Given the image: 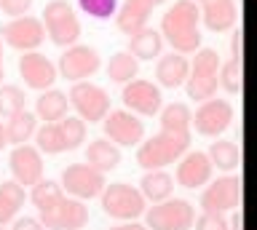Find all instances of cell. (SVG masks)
<instances>
[{
	"label": "cell",
	"instance_id": "cell-18",
	"mask_svg": "<svg viewBox=\"0 0 257 230\" xmlns=\"http://www.w3.org/2000/svg\"><path fill=\"white\" fill-rule=\"evenodd\" d=\"M212 174H214V166H212L206 153L188 150L185 155H180V163H177V185L180 187L198 190L212 179Z\"/></svg>",
	"mask_w": 257,
	"mask_h": 230
},
{
	"label": "cell",
	"instance_id": "cell-13",
	"mask_svg": "<svg viewBox=\"0 0 257 230\" xmlns=\"http://www.w3.org/2000/svg\"><path fill=\"white\" fill-rule=\"evenodd\" d=\"M62 190L78 201H91V198H99V193L107 185V177L102 171L91 169L88 163H72L62 171Z\"/></svg>",
	"mask_w": 257,
	"mask_h": 230
},
{
	"label": "cell",
	"instance_id": "cell-27",
	"mask_svg": "<svg viewBox=\"0 0 257 230\" xmlns=\"http://www.w3.org/2000/svg\"><path fill=\"white\" fill-rule=\"evenodd\" d=\"M206 155H209V161H212L214 169H220V171H233L241 166V147L230 139L212 142L206 150Z\"/></svg>",
	"mask_w": 257,
	"mask_h": 230
},
{
	"label": "cell",
	"instance_id": "cell-3",
	"mask_svg": "<svg viewBox=\"0 0 257 230\" xmlns=\"http://www.w3.org/2000/svg\"><path fill=\"white\" fill-rule=\"evenodd\" d=\"M190 150V134H174V131H158L156 137L142 139L137 145V163L145 171L150 169H166L169 163L180 161Z\"/></svg>",
	"mask_w": 257,
	"mask_h": 230
},
{
	"label": "cell",
	"instance_id": "cell-22",
	"mask_svg": "<svg viewBox=\"0 0 257 230\" xmlns=\"http://www.w3.org/2000/svg\"><path fill=\"white\" fill-rule=\"evenodd\" d=\"M164 51V38L156 27H142L128 35V54L137 57V62H153Z\"/></svg>",
	"mask_w": 257,
	"mask_h": 230
},
{
	"label": "cell",
	"instance_id": "cell-29",
	"mask_svg": "<svg viewBox=\"0 0 257 230\" xmlns=\"http://www.w3.org/2000/svg\"><path fill=\"white\" fill-rule=\"evenodd\" d=\"M32 137H35V147L40 150V153H46V155H59V153H67V145H64V134H62V126H59V121L38 126Z\"/></svg>",
	"mask_w": 257,
	"mask_h": 230
},
{
	"label": "cell",
	"instance_id": "cell-35",
	"mask_svg": "<svg viewBox=\"0 0 257 230\" xmlns=\"http://www.w3.org/2000/svg\"><path fill=\"white\" fill-rule=\"evenodd\" d=\"M78 9L88 14L91 19H110L115 17V9H118V0H78Z\"/></svg>",
	"mask_w": 257,
	"mask_h": 230
},
{
	"label": "cell",
	"instance_id": "cell-39",
	"mask_svg": "<svg viewBox=\"0 0 257 230\" xmlns=\"http://www.w3.org/2000/svg\"><path fill=\"white\" fill-rule=\"evenodd\" d=\"M11 230H46V227L38 222V217H19V219H14Z\"/></svg>",
	"mask_w": 257,
	"mask_h": 230
},
{
	"label": "cell",
	"instance_id": "cell-42",
	"mask_svg": "<svg viewBox=\"0 0 257 230\" xmlns=\"http://www.w3.org/2000/svg\"><path fill=\"white\" fill-rule=\"evenodd\" d=\"M8 145V137H6V126L0 123V153H3V147Z\"/></svg>",
	"mask_w": 257,
	"mask_h": 230
},
{
	"label": "cell",
	"instance_id": "cell-44",
	"mask_svg": "<svg viewBox=\"0 0 257 230\" xmlns=\"http://www.w3.org/2000/svg\"><path fill=\"white\" fill-rule=\"evenodd\" d=\"M148 3L153 6V9H156V6H164V3H166V0H148Z\"/></svg>",
	"mask_w": 257,
	"mask_h": 230
},
{
	"label": "cell",
	"instance_id": "cell-34",
	"mask_svg": "<svg viewBox=\"0 0 257 230\" xmlns=\"http://www.w3.org/2000/svg\"><path fill=\"white\" fill-rule=\"evenodd\" d=\"M59 126H62V134H64L67 153H70V150H78V147L86 142V121H80L78 115H64V118H59Z\"/></svg>",
	"mask_w": 257,
	"mask_h": 230
},
{
	"label": "cell",
	"instance_id": "cell-14",
	"mask_svg": "<svg viewBox=\"0 0 257 230\" xmlns=\"http://www.w3.org/2000/svg\"><path fill=\"white\" fill-rule=\"evenodd\" d=\"M102 129L112 145L118 147H137L145 139V123L140 121V115L128 113V110H110L102 118Z\"/></svg>",
	"mask_w": 257,
	"mask_h": 230
},
{
	"label": "cell",
	"instance_id": "cell-6",
	"mask_svg": "<svg viewBox=\"0 0 257 230\" xmlns=\"http://www.w3.org/2000/svg\"><path fill=\"white\" fill-rule=\"evenodd\" d=\"M43 30L46 35L51 38L54 46L59 49H67V46L78 43L80 38V19L75 9L67 3V0H48L43 9Z\"/></svg>",
	"mask_w": 257,
	"mask_h": 230
},
{
	"label": "cell",
	"instance_id": "cell-4",
	"mask_svg": "<svg viewBox=\"0 0 257 230\" xmlns=\"http://www.w3.org/2000/svg\"><path fill=\"white\" fill-rule=\"evenodd\" d=\"M196 57L190 62V73L185 78V91H188V99L193 102H204L217 97V86H220V65L222 57L217 54V49H204L201 46L198 51H193Z\"/></svg>",
	"mask_w": 257,
	"mask_h": 230
},
{
	"label": "cell",
	"instance_id": "cell-46",
	"mask_svg": "<svg viewBox=\"0 0 257 230\" xmlns=\"http://www.w3.org/2000/svg\"><path fill=\"white\" fill-rule=\"evenodd\" d=\"M0 230H3V227H0Z\"/></svg>",
	"mask_w": 257,
	"mask_h": 230
},
{
	"label": "cell",
	"instance_id": "cell-7",
	"mask_svg": "<svg viewBox=\"0 0 257 230\" xmlns=\"http://www.w3.org/2000/svg\"><path fill=\"white\" fill-rule=\"evenodd\" d=\"M145 227L148 230H190L196 219V209L185 198H166L145 209Z\"/></svg>",
	"mask_w": 257,
	"mask_h": 230
},
{
	"label": "cell",
	"instance_id": "cell-11",
	"mask_svg": "<svg viewBox=\"0 0 257 230\" xmlns=\"http://www.w3.org/2000/svg\"><path fill=\"white\" fill-rule=\"evenodd\" d=\"M120 102H123V107L128 113H134L140 118H153V115L161 113V107H164V94H161V86H156L153 81L134 78V81L123 83Z\"/></svg>",
	"mask_w": 257,
	"mask_h": 230
},
{
	"label": "cell",
	"instance_id": "cell-23",
	"mask_svg": "<svg viewBox=\"0 0 257 230\" xmlns=\"http://www.w3.org/2000/svg\"><path fill=\"white\" fill-rule=\"evenodd\" d=\"M86 163L91 166V169L102 171V174L115 171L118 163H120V147L112 145L107 137L88 142V147H86Z\"/></svg>",
	"mask_w": 257,
	"mask_h": 230
},
{
	"label": "cell",
	"instance_id": "cell-41",
	"mask_svg": "<svg viewBox=\"0 0 257 230\" xmlns=\"http://www.w3.org/2000/svg\"><path fill=\"white\" fill-rule=\"evenodd\" d=\"M110 230H148V227H145V225H140L137 219H132V222H120V225L110 227Z\"/></svg>",
	"mask_w": 257,
	"mask_h": 230
},
{
	"label": "cell",
	"instance_id": "cell-17",
	"mask_svg": "<svg viewBox=\"0 0 257 230\" xmlns=\"http://www.w3.org/2000/svg\"><path fill=\"white\" fill-rule=\"evenodd\" d=\"M8 169L14 174V182L22 187H32L35 182L43 179V153L35 145H14L8 155Z\"/></svg>",
	"mask_w": 257,
	"mask_h": 230
},
{
	"label": "cell",
	"instance_id": "cell-1",
	"mask_svg": "<svg viewBox=\"0 0 257 230\" xmlns=\"http://www.w3.org/2000/svg\"><path fill=\"white\" fill-rule=\"evenodd\" d=\"M30 201L38 209V222L46 230H80L88 222V206L67 195L54 179L35 182L30 190Z\"/></svg>",
	"mask_w": 257,
	"mask_h": 230
},
{
	"label": "cell",
	"instance_id": "cell-8",
	"mask_svg": "<svg viewBox=\"0 0 257 230\" xmlns=\"http://www.w3.org/2000/svg\"><path fill=\"white\" fill-rule=\"evenodd\" d=\"M233 118H236V110H233L230 102L212 97L198 102V110L190 118V129H196V134H201V137L217 139L230 129Z\"/></svg>",
	"mask_w": 257,
	"mask_h": 230
},
{
	"label": "cell",
	"instance_id": "cell-30",
	"mask_svg": "<svg viewBox=\"0 0 257 230\" xmlns=\"http://www.w3.org/2000/svg\"><path fill=\"white\" fill-rule=\"evenodd\" d=\"M38 129V118L35 113L30 110H22L16 113L14 118H8L6 123V137H8V145H24V142L32 139V134Z\"/></svg>",
	"mask_w": 257,
	"mask_h": 230
},
{
	"label": "cell",
	"instance_id": "cell-37",
	"mask_svg": "<svg viewBox=\"0 0 257 230\" xmlns=\"http://www.w3.org/2000/svg\"><path fill=\"white\" fill-rule=\"evenodd\" d=\"M32 3H35V0H0V11H3L6 17L16 19V17H24V14H30Z\"/></svg>",
	"mask_w": 257,
	"mask_h": 230
},
{
	"label": "cell",
	"instance_id": "cell-24",
	"mask_svg": "<svg viewBox=\"0 0 257 230\" xmlns=\"http://www.w3.org/2000/svg\"><path fill=\"white\" fill-rule=\"evenodd\" d=\"M67 110H70V99H67V94L59 91V89H46V91H40V97L35 99V118L38 121H43V123H54V121H59V118L67 115Z\"/></svg>",
	"mask_w": 257,
	"mask_h": 230
},
{
	"label": "cell",
	"instance_id": "cell-20",
	"mask_svg": "<svg viewBox=\"0 0 257 230\" xmlns=\"http://www.w3.org/2000/svg\"><path fill=\"white\" fill-rule=\"evenodd\" d=\"M190 73V62L185 54H161L158 57V65H156V78H158V86L164 89H182L185 86V78Z\"/></svg>",
	"mask_w": 257,
	"mask_h": 230
},
{
	"label": "cell",
	"instance_id": "cell-36",
	"mask_svg": "<svg viewBox=\"0 0 257 230\" xmlns=\"http://www.w3.org/2000/svg\"><path fill=\"white\" fill-rule=\"evenodd\" d=\"M196 230H228V217L222 211H201L198 219H193Z\"/></svg>",
	"mask_w": 257,
	"mask_h": 230
},
{
	"label": "cell",
	"instance_id": "cell-25",
	"mask_svg": "<svg viewBox=\"0 0 257 230\" xmlns=\"http://www.w3.org/2000/svg\"><path fill=\"white\" fill-rule=\"evenodd\" d=\"M140 193L145 195V201H150V203L166 201V198H172V193H174V177L164 169L145 171V177L140 179Z\"/></svg>",
	"mask_w": 257,
	"mask_h": 230
},
{
	"label": "cell",
	"instance_id": "cell-12",
	"mask_svg": "<svg viewBox=\"0 0 257 230\" xmlns=\"http://www.w3.org/2000/svg\"><path fill=\"white\" fill-rule=\"evenodd\" d=\"M244 201V182L241 177H217L214 182L209 179L201 193V209L204 211H233Z\"/></svg>",
	"mask_w": 257,
	"mask_h": 230
},
{
	"label": "cell",
	"instance_id": "cell-28",
	"mask_svg": "<svg viewBox=\"0 0 257 230\" xmlns=\"http://www.w3.org/2000/svg\"><path fill=\"white\" fill-rule=\"evenodd\" d=\"M24 187L19 182L8 179L0 185V225H8L11 219H16V214L24 206Z\"/></svg>",
	"mask_w": 257,
	"mask_h": 230
},
{
	"label": "cell",
	"instance_id": "cell-19",
	"mask_svg": "<svg viewBox=\"0 0 257 230\" xmlns=\"http://www.w3.org/2000/svg\"><path fill=\"white\" fill-rule=\"evenodd\" d=\"M198 9H201V22H204L209 33L220 35L236 27V19H238L236 0H204Z\"/></svg>",
	"mask_w": 257,
	"mask_h": 230
},
{
	"label": "cell",
	"instance_id": "cell-5",
	"mask_svg": "<svg viewBox=\"0 0 257 230\" xmlns=\"http://www.w3.org/2000/svg\"><path fill=\"white\" fill-rule=\"evenodd\" d=\"M99 201H102V211L110 219H118V222L140 219L145 209H148V201L140 193V187L126 185V182H110V185H104V190L99 193Z\"/></svg>",
	"mask_w": 257,
	"mask_h": 230
},
{
	"label": "cell",
	"instance_id": "cell-31",
	"mask_svg": "<svg viewBox=\"0 0 257 230\" xmlns=\"http://www.w3.org/2000/svg\"><path fill=\"white\" fill-rule=\"evenodd\" d=\"M140 75V62L128 51H115L107 62V78L112 83H128Z\"/></svg>",
	"mask_w": 257,
	"mask_h": 230
},
{
	"label": "cell",
	"instance_id": "cell-26",
	"mask_svg": "<svg viewBox=\"0 0 257 230\" xmlns=\"http://www.w3.org/2000/svg\"><path fill=\"white\" fill-rule=\"evenodd\" d=\"M161 131H174V134H190V107L185 102H169L161 107Z\"/></svg>",
	"mask_w": 257,
	"mask_h": 230
},
{
	"label": "cell",
	"instance_id": "cell-40",
	"mask_svg": "<svg viewBox=\"0 0 257 230\" xmlns=\"http://www.w3.org/2000/svg\"><path fill=\"white\" fill-rule=\"evenodd\" d=\"M228 230H244V211H241V206L233 209L230 219H228Z\"/></svg>",
	"mask_w": 257,
	"mask_h": 230
},
{
	"label": "cell",
	"instance_id": "cell-16",
	"mask_svg": "<svg viewBox=\"0 0 257 230\" xmlns=\"http://www.w3.org/2000/svg\"><path fill=\"white\" fill-rule=\"evenodd\" d=\"M19 75L24 78V86L32 91H46L59 81L56 65L40 51H22L19 57Z\"/></svg>",
	"mask_w": 257,
	"mask_h": 230
},
{
	"label": "cell",
	"instance_id": "cell-33",
	"mask_svg": "<svg viewBox=\"0 0 257 230\" xmlns=\"http://www.w3.org/2000/svg\"><path fill=\"white\" fill-rule=\"evenodd\" d=\"M27 105V97H24V91L19 86L14 83H0V118H14L16 113H22V110Z\"/></svg>",
	"mask_w": 257,
	"mask_h": 230
},
{
	"label": "cell",
	"instance_id": "cell-45",
	"mask_svg": "<svg viewBox=\"0 0 257 230\" xmlns=\"http://www.w3.org/2000/svg\"><path fill=\"white\" fill-rule=\"evenodd\" d=\"M193 3H204V0H193Z\"/></svg>",
	"mask_w": 257,
	"mask_h": 230
},
{
	"label": "cell",
	"instance_id": "cell-38",
	"mask_svg": "<svg viewBox=\"0 0 257 230\" xmlns=\"http://www.w3.org/2000/svg\"><path fill=\"white\" fill-rule=\"evenodd\" d=\"M230 57L244 59V30L241 27H236L233 35H230Z\"/></svg>",
	"mask_w": 257,
	"mask_h": 230
},
{
	"label": "cell",
	"instance_id": "cell-15",
	"mask_svg": "<svg viewBox=\"0 0 257 230\" xmlns=\"http://www.w3.org/2000/svg\"><path fill=\"white\" fill-rule=\"evenodd\" d=\"M0 41L6 46H11V49H16V51H35L38 46H43V41H46L43 22L38 17H30V14L16 17L0 30Z\"/></svg>",
	"mask_w": 257,
	"mask_h": 230
},
{
	"label": "cell",
	"instance_id": "cell-9",
	"mask_svg": "<svg viewBox=\"0 0 257 230\" xmlns=\"http://www.w3.org/2000/svg\"><path fill=\"white\" fill-rule=\"evenodd\" d=\"M70 105L75 107V113L80 121H86L88 126L91 123H102V118L110 113V94L96 86L91 81H78L72 83V89L67 94Z\"/></svg>",
	"mask_w": 257,
	"mask_h": 230
},
{
	"label": "cell",
	"instance_id": "cell-2",
	"mask_svg": "<svg viewBox=\"0 0 257 230\" xmlns=\"http://www.w3.org/2000/svg\"><path fill=\"white\" fill-rule=\"evenodd\" d=\"M161 38L177 54H193L201 49V9L193 0H174L161 17Z\"/></svg>",
	"mask_w": 257,
	"mask_h": 230
},
{
	"label": "cell",
	"instance_id": "cell-32",
	"mask_svg": "<svg viewBox=\"0 0 257 230\" xmlns=\"http://www.w3.org/2000/svg\"><path fill=\"white\" fill-rule=\"evenodd\" d=\"M220 86L228 94H241L244 91V59L230 57L228 62L220 65Z\"/></svg>",
	"mask_w": 257,
	"mask_h": 230
},
{
	"label": "cell",
	"instance_id": "cell-21",
	"mask_svg": "<svg viewBox=\"0 0 257 230\" xmlns=\"http://www.w3.org/2000/svg\"><path fill=\"white\" fill-rule=\"evenodd\" d=\"M153 14V6L148 0H123V3H118L115 9V27L120 30L123 35H132L137 30L148 27V19Z\"/></svg>",
	"mask_w": 257,
	"mask_h": 230
},
{
	"label": "cell",
	"instance_id": "cell-10",
	"mask_svg": "<svg viewBox=\"0 0 257 230\" xmlns=\"http://www.w3.org/2000/svg\"><path fill=\"white\" fill-rule=\"evenodd\" d=\"M102 67V57L94 46H86V43H72L64 49V54L56 62V73L59 78L70 83H78V81H88L96 70Z\"/></svg>",
	"mask_w": 257,
	"mask_h": 230
},
{
	"label": "cell",
	"instance_id": "cell-43",
	"mask_svg": "<svg viewBox=\"0 0 257 230\" xmlns=\"http://www.w3.org/2000/svg\"><path fill=\"white\" fill-rule=\"evenodd\" d=\"M6 78V67H3V41H0V83Z\"/></svg>",
	"mask_w": 257,
	"mask_h": 230
}]
</instances>
